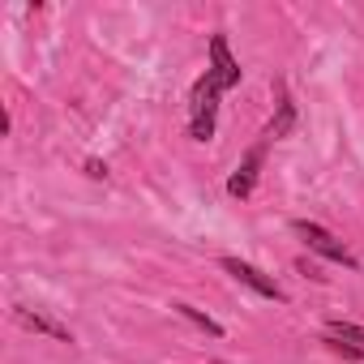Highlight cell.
<instances>
[{
  "instance_id": "cell-5",
  "label": "cell",
  "mask_w": 364,
  "mask_h": 364,
  "mask_svg": "<svg viewBox=\"0 0 364 364\" xmlns=\"http://www.w3.org/2000/svg\"><path fill=\"white\" fill-rule=\"evenodd\" d=\"M326 338H334L338 347L351 343V351H364V326H351V321H330L326 326Z\"/></svg>"
},
{
  "instance_id": "cell-7",
  "label": "cell",
  "mask_w": 364,
  "mask_h": 364,
  "mask_svg": "<svg viewBox=\"0 0 364 364\" xmlns=\"http://www.w3.org/2000/svg\"><path fill=\"white\" fill-rule=\"evenodd\" d=\"M176 313H180V317H189V321H198V326H202L206 334H223V326H219V321H210L206 313H198L193 304H176Z\"/></svg>"
},
{
  "instance_id": "cell-2",
  "label": "cell",
  "mask_w": 364,
  "mask_h": 364,
  "mask_svg": "<svg viewBox=\"0 0 364 364\" xmlns=\"http://www.w3.org/2000/svg\"><path fill=\"white\" fill-rule=\"evenodd\" d=\"M296 236H300L313 253H321V257H330V262H343V266H355V257H351L326 228H317V223H296Z\"/></svg>"
},
{
  "instance_id": "cell-4",
  "label": "cell",
  "mask_w": 364,
  "mask_h": 364,
  "mask_svg": "<svg viewBox=\"0 0 364 364\" xmlns=\"http://www.w3.org/2000/svg\"><path fill=\"white\" fill-rule=\"evenodd\" d=\"M257 167H262V146H257V150H249V159H245V163L236 167V176L228 180V193H232V198H249V193H253Z\"/></svg>"
},
{
  "instance_id": "cell-6",
  "label": "cell",
  "mask_w": 364,
  "mask_h": 364,
  "mask_svg": "<svg viewBox=\"0 0 364 364\" xmlns=\"http://www.w3.org/2000/svg\"><path fill=\"white\" fill-rule=\"evenodd\" d=\"M18 321L31 326V330H43V334H52V338H65V343H69V330H65V326H56V321H48V317H39V313H31V309H18Z\"/></svg>"
},
{
  "instance_id": "cell-3",
  "label": "cell",
  "mask_w": 364,
  "mask_h": 364,
  "mask_svg": "<svg viewBox=\"0 0 364 364\" xmlns=\"http://www.w3.org/2000/svg\"><path fill=\"white\" fill-rule=\"evenodd\" d=\"M223 270L228 274H236L245 287H253L257 296H270V300H283V287L274 283V279H266L257 266H249V262H240V257H223Z\"/></svg>"
},
{
  "instance_id": "cell-1",
  "label": "cell",
  "mask_w": 364,
  "mask_h": 364,
  "mask_svg": "<svg viewBox=\"0 0 364 364\" xmlns=\"http://www.w3.org/2000/svg\"><path fill=\"white\" fill-rule=\"evenodd\" d=\"M210 56H215V69H206V77L193 86V99H189V112H193V137H198V141H210V133H215V107H219L215 99L240 82V65L232 60L223 35L210 39Z\"/></svg>"
}]
</instances>
